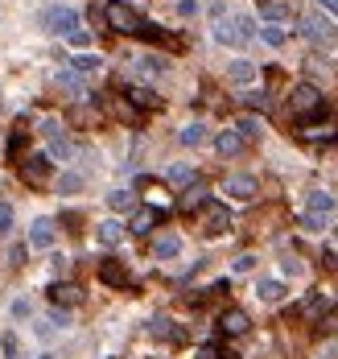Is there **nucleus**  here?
<instances>
[{"instance_id":"obj_8","label":"nucleus","mask_w":338,"mask_h":359,"mask_svg":"<svg viewBox=\"0 0 338 359\" xmlns=\"http://www.w3.org/2000/svg\"><path fill=\"white\" fill-rule=\"evenodd\" d=\"M231 227V215H227V207H219V203H207V211H203V231L207 235H223Z\"/></svg>"},{"instance_id":"obj_16","label":"nucleus","mask_w":338,"mask_h":359,"mask_svg":"<svg viewBox=\"0 0 338 359\" xmlns=\"http://www.w3.org/2000/svg\"><path fill=\"white\" fill-rule=\"evenodd\" d=\"M256 298H260V302H268V306H277V302L285 298V281H277V277H264V281L256 285Z\"/></svg>"},{"instance_id":"obj_24","label":"nucleus","mask_w":338,"mask_h":359,"mask_svg":"<svg viewBox=\"0 0 338 359\" xmlns=\"http://www.w3.org/2000/svg\"><path fill=\"white\" fill-rule=\"evenodd\" d=\"M108 207H112L116 215H124V211L136 207V194H132V190H112V194H108Z\"/></svg>"},{"instance_id":"obj_37","label":"nucleus","mask_w":338,"mask_h":359,"mask_svg":"<svg viewBox=\"0 0 338 359\" xmlns=\"http://www.w3.org/2000/svg\"><path fill=\"white\" fill-rule=\"evenodd\" d=\"M66 42H71L75 50H79V54H83L87 45H91V29H75V34H66Z\"/></svg>"},{"instance_id":"obj_4","label":"nucleus","mask_w":338,"mask_h":359,"mask_svg":"<svg viewBox=\"0 0 338 359\" xmlns=\"http://www.w3.org/2000/svg\"><path fill=\"white\" fill-rule=\"evenodd\" d=\"M42 25L50 29V34H62V38H66V34H75V29H79V13H75V8H62V4H54V8H45V13H42Z\"/></svg>"},{"instance_id":"obj_15","label":"nucleus","mask_w":338,"mask_h":359,"mask_svg":"<svg viewBox=\"0 0 338 359\" xmlns=\"http://www.w3.org/2000/svg\"><path fill=\"white\" fill-rule=\"evenodd\" d=\"M244 145H248V140L235 133V129H223V133L214 136V149H219L223 157H235V153H244Z\"/></svg>"},{"instance_id":"obj_40","label":"nucleus","mask_w":338,"mask_h":359,"mask_svg":"<svg viewBox=\"0 0 338 359\" xmlns=\"http://www.w3.org/2000/svg\"><path fill=\"white\" fill-rule=\"evenodd\" d=\"M8 227H13V207H4V203H0V240L8 235Z\"/></svg>"},{"instance_id":"obj_10","label":"nucleus","mask_w":338,"mask_h":359,"mask_svg":"<svg viewBox=\"0 0 338 359\" xmlns=\"http://www.w3.org/2000/svg\"><path fill=\"white\" fill-rule=\"evenodd\" d=\"M256 75H260V71H256V62H248V58H235V62L227 66V79H231L235 87H252Z\"/></svg>"},{"instance_id":"obj_41","label":"nucleus","mask_w":338,"mask_h":359,"mask_svg":"<svg viewBox=\"0 0 338 359\" xmlns=\"http://www.w3.org/2000/svg\"><path fill=\"white\" fill-rule=\"evenodd\" d=\"M177 17H198V0H177Z\"/></svg>"},{"instance_id":"obj_42","label":"nucleus","mask_w":338,"mask_h":359,"mask_svg":"<svg viewBox=\"0 0 338 359\" xmlns=\"http://www.w3.org/2000/svg\"><path fill=\"white\" fill-rule=\"evenodd\" d=\"M45 322H54V326H71V314H66V310H58V306H54V310H50V318H45Z\"/></svg>"},{"instance_id":"obj_47","label":"nucleus","mask_w":338,"mask_h":359,"mask_svg":"<svg viewBox=\"0 0 338 359\" xmlns=\"http://www.w3.org/2000/svg\"><path fill=\"white\" fill-rule=\"evenodd\" d=\"M318 4H322L326 13H335V17H338V0H318Z\"/></svg>"},{"instance_id":"obj_34","label":"nucleus","mask_w":338,"mask_h":359,"mask_svg":"<svg viewBox=\"0 0 338 359\" xmlns=\"http://www.w3.org/2000/svg\"><path fill=\"white\" fill-rule=\"evenodd\" d=\"M301 136L305 140H326V136H335V129L330 124H309V129H301Z\"/></svg>"},{"instance_id":"obj_49","label":"nucleus","mask_w":338,"mask_h":359,"mask_svg":"<svg viewBox=\"0 0 338 359\" xmlns=\"http://www.w3.org/2000/svg\"><path fill=\"white\" fill-rule=\"evenodd\" d=\"M335 235H338V227H335Z\"/></svg>"},{"instance_id":"obj_22","label":"nucleus","mask_w":338,"mask_h":359,"mask_svg":"<svg viewBox=\"0 0 338 359\" xmlns=\"http://www.w3.org/2000/svg\"><path fill=\"white\" fill-rule=\"evenodd\" d=\"M99 66H103L99 54H75V58H71V71H75V75H95Z\"/></svg>"},{"instance_id":"obj_35","label":"nucleus","mask_w":338,"mask_h":359,"mask_svg":"<svg viewBox=\"0 0 338 359\" xmlns=\"http://www.w3.org/2000/svg\"><path fill=\"white\" fill-rule=\"evenodd\" d=\"M79 186H83V174H62V178H58V190H62V194H75Z\"/></svg>"},{"instance_id":"obj_25","label":"nucleus","mask_w":338,"mask_h":359,"mask_svg":"<svg viewBox=\"0 0 338 359\" xmlns=\"http://www.w3.org/2000/svg\"><path fill=\"white\" fill-rule=\"evenodd\" d=\"M285 17H289V0H264V21L281 25Z\"/></svg>"},{"instance_id":"obj_28","label":"nucleus","mask_w":338,"mask_h":359,"mask_svg":"<svg viewBox=\"0 0 338 359\" xmlns=\"http://www.w3.org/2000/svg\"><path fill=\"white\" fill-rule=\"evenodd\" d=\"M54 83H58V87H62V91H71L75 99H79V95H87V91H83V79H79L75 71H62V75H58Z\"/></svg>"},{"instance_id":"obj_44","label":"nucleus","mask_w":338,"mask_h":359,"mask_svg":"<svg viewBox=\"0 0 338 359\" xmlns=\"http://www.w3.org/2000/svg\"><path fill=\"white\" fill-rule=\"evenodd\" d=\"M149 198H153L157 207H166V190H161V186H149Z\"/></svg>"},{"instance_id":"obj_19","label":"nucleus","mask_w":338,"mask_h":359,"mask_svg":"<svg viewBox=\"0 0 338 359\" xmlns=\"http://www.w3.org/2000/svg\"><path fill=\"white\" fill-rule=\"evenodd\" d=\"M177 252H182V235H157L153 240V256L157 261H173Z\"/></svg>"},{"instance_id":"obj_13","label":"nucleus","mask_w":338,"mask_h":359,"mask_svg":"<svg viewBox=\"0 0 338 359\" xmlns=\"http://www.w3.org/2000/svg\"><path fill=\"white\" fill-rule=\"evenodd\" d=\"M248 326H252V318L244 314V310H223V318H219L223 335H248Z\"/></svg>"},{"instance_id":"obj_46","label":"nucleus","mask_w":338,"mask_h":359,"mask_svg":"<svg viewBox=\"0 0 338 359\" xmlns=\"http://www.w3.org/2000/svg\"><path fill=\"white\" fill-rule=\"evenodd\" d=\"M4 356H17V335H4Z\"/></svg>"},{"instance_id":"obj_33","label":"nucleus","mask_w":338,"mask_h":359,"mask_svg":"<svg viewBox=\"0 0 338 359\" xmlns=\"http://www.w3.org/2000/svg\"><path fill=\"white\" fill-rule=\"evenodd\" d=\"M128 99H132L136 108H153V103H157V95H153L149 87H132L128 91Z\"/></svg>"},{"instance_id":"obj_18","label":"nucleus","mask_w":338,"mask_h":359,"mask_svg":"<svg viewBox=\"0 0 338 359\" xmlns=\"http://www.w3.org/2000/svg\"><path fill=\"white\" fill-rule=\"evenodd\" d=\"M149 335H157V339H173V343H177V339H186V335L173 326V318H166V314H153V318H149Z\"/></svg>"},{"instance_id":"obj_5","label":"nucleus","mask_w":338,"mask_h":359,"mask_svg":"<svg viewBox=\"0 0 338 359\" xmlns=\"http://www.w3.org/2000/svg\"><path fill=\"white\" fill-rule=\"evenodd\" d=\"M256 190H260V186H256L252 174H231V178L223 182V194H231L235 203H252Z\"/></svg>"},{"instance_id":"obj_3","label":"nucleus","mask_w":338,"mask_h":359,"mask_svg":"<svg viewBox=\"0 0 338 359\" xmlns=\"http://www.w3.org/2000/svg\"><path fill=\"white\" fill-rule=\"evenodd\" d=\"M322 91L314 87V83H297L293 95H289V112L293 116H314V112H322Z\"/></svg>"},{"instance_id":"obj_26","label":"nucleus","mask_w":338,"mask_h":359,"mask_svg":"<svg viewBox=\"0 0 338 359\" xmlns=\"http://www.w3.org/2000/svg\"><path fill=\"white\" fill-rule=\"evenodd\" d=\"M161 71H166V62H161V58H153V54L136 58V75H145V79H157Z\"/></svg>"},{"instance_id":"obj_11","label":"nucleus","mask_w":338,"mask_h":359,"mask_svg":"<svg viewBox=\"0 0 338 359\" xmlns=\"http://www.w3.org/2000/svg\"><path fill=\"white\" fill-rule=\"evenodd\" d=\"M95 240H99L103 248H120V244H124V224H120V219H103V224L95 227Z\"/></svg>"},{"instance_id":"obj_45","label":"nucleus","mask_w":338,"mask_h":359,"mask_svg":"<svg viewBox=\"0 0 338 359\" xmlns=\"http://www.w3.org/2000/svg\"><path fill=\"white\" fill-rule=\"evenodd\" d=\"M25 314H29V302L17 298V302H13V318H25Z\"/></svg>"},{"instance_id":"obj_20","label":"nucleus","mask_w":338,"mask_h":359,"mask_svg":"<svg viewBox=\"0 0 338 359\" xmlns=\"http://www.w3.org/2000/svg\"><path fill=\"white\" fill-rule=\"evenodd\" d=\"M99 277H103L108 285H120V289L128 285V269L124 265H116V261H103V265H99Z\"/></svg>"},{"instance_id":"obj_50","label":"nucleus","mask_w":338,"mask_h":359,"mask_svg":"<svg viewBox=\"0 0 338 359\" xmlns=\"http://www.w3.org/2000/svg\"><path fill=\"white\" fill-rule=\"evenodd\" d=\"M42 359H50V356H42Z\"/></svg>"},{"instance_id":"obj_2","label":"nucleus","mask_w":338,"mask_h":359,"mask_svg":"<svg viewBox=\"0 0 338 359\" xmlns=\"http://www.w3.org/2000/svg\"><path fill=\"white\" fill-rule=\"evenodd\" d=\"M103 21H108L116 34H128V38H145V29H149V21H145L132 4H124V0H112V4L103 8Z\"/></svg>"},{"instance_id":"obj_14","label":"nucleus","mask_w":338,"mask_h":359,"mask_svg":"<svg viewBox=\"0 0 338 359\" xmlns=\"http://www.w3.org/2000/svg\"><path fill=\"white\" fill-rule=\"evenodd\" d=\"M335 207H338V198L330 194V190H314V194H309V203H305V215H322V219H326Z\"/></svg>"},{"instance_id":"obj_31","label":"nucleus","mask_w":338,"mask_h":359,"mask_svg":"<svg viewBox=\"0 0 338 359\" xmlns=\"http://www.w3.org/2000/svg\"><path fill=\"white\" fill-rule=\"evenodd\" d=\"M173 186H194V170L190 166H169V174H166Z\"/></svg>"},{"instance_id":"obj_38","label":"nucleus","mask_w":338,"mask_h":359,"mask_svg":"<svg viewBox=\"0 0 338 359\" xmlns=\"http://www.w3.org/2000/svg\"><path fill=\"white\" fill-rule=\"evenodd\" d=\"M281 272H285V277H301V272H305V265H301L297 256H285V261H281Z\"/></svg>"},{"instance_id":"obj_6","label":"nucleus","mask_w":338,"mask_h":359,"mask_svg":"<svg viewBox=\"0 0 338 359\" xmlns=\"http://www.w3.org/2000/svg\"><path fill=\"white\" fill-rule=\"evenodd\" d=\"M50 302H54L58 310L83 306V289H79V285H71V281H58V285H50Z\"/></svg>"},{"instance_id":"obj_36","label":"nucleus","mask_w":338,"mask_h":359,"mask_svg":"<svg viewBox=\"0 0 338 359\" xmlns=\"http://www.w3.org/2000/svg\"><path fill=\"white\" fill-rule=\"evenodd\" d=\"M252 269H256V256H252V252L235 256V265H231V272H235V277H244V272H252Z\"/></svg>"},{"instance_id":"obj_21","label":"nucleus","mask_w":338,"mask_h":359,"mask_svg":"<svg viewBox=\"0 0 338 359\" xmlns=\"http://www.w3.org/2000/svg\"><path fill=\"white\" fill-rule=\"evenodd\" d=\"M256 34H260V42L272 45V50H281V45L289 42V34H285L281 25H272V21H264V29H256Z\"/></svg>"},{"instance_id":"obj_9","label":"nucleus","mask_w":338,"mask_h":359,"mask_svg":"<svg viewBox=\"0 0 338 359\" xmlns=\"http://www.w3.org/2000/svg\"><path fill=\"white\" fill-rule=\"evenodd\" d=\"M21 174H25V182L42 186V182L50 178V157H45V153H29V157L21 161Z\"/></svg>"},{"instance_id":"obj_29","label":"nucleus","mask_w":338,"mask_h":359,"mask_svg":"<svg viewBox=\"0 0 338 359\" xmlns=\"http://www.w3.org/2000/svg\"><path fill=\"white\" fill-rule=\"evenodd\" d=\"M71 153H75V145H71L66 136H58V140H50V153H45V157H54V161H66Z\"/></svg>"},{"instance_id":"obj_48","label":"nucleus","mask_w":338,"mask_h":359,"mask_svg":"<svg viewBox=\"0 0 338 359\" xmlns=\"http://www.w3.org/2000/svg\"><path fill=\"white\" fill-rule=\"evenodd\" d=\"M198 359H219V356H214V347H203V351H198Z\"/></svg>"},{"instance_id":"obj_17","label":"nucleus","mask_w":338,"mask_h":359,"mask_svg":"<svg viewBox=\"0 0 338 359\" xmlns=\"http://www.w3.org/2000/svg\"><path fill=\"white\" fill-rule=\"evenodd\" d=\"M157 219H161V211H157V207H140V211L132 215V227H128V231H136V235H149V231L157 227Z\"/></svg>"},{"instance_id":"obj_7","label":"nucleus","mask_w":338,"mask_h":359,"mask_svg":"<svg viewBox=\"0 0 338 359\" xmlns=\"http://www.w3.org/2000/svg\"><path fill=\"white\" fill-rule=\"evenodd\" d=\"M301 34H305L309 42H330V38H335V25H330L326 17L309 13V17H301Z\"/></svg>"},{"instance_id":"obj_12","label":"nucleus","mask_w":338,"mask_h":359,"mask_svg":"<svg viewBox=\"0 0 338 359\" xmlns=\"http://www.w3.org/2000/svg\"><path fill=\"white\" fill-rule=\"evenodd\" d=\"M29 248H38V252H50L54 248V224L50 219H34V227H29Z\"/></svg>"},{"instance_id":"obj_43","label":"nucleus","mask_w":338,"mask_h":359,"mask_svg":"<svg viewBox=\"0 0 338 359\" xmlns=\"http://www.w3.org/2000/svg\"><path fill=\"white\" fill-rule=\"evenodd\" d=\"M305 227H309V231H322L326 219H322V215H305Z\"/></svg>"},{"instance_id":"obj_23","label":"nucleus","mask_w":338,"mask_h":359,"mask_svg":"<svg viewBox=\"0 0 338 359\" xmlns=\"http://www.w3.org/2000/svg\"><path fill=\"white\" fill-rule=\"evenodd\" d=\"M330 306H335V298H330V293H314V298L301 306V314H305V318H318V314H326Z\"/></svg>"},{"instance_id":"obj_27","label":"nucleus","mask_w":338,"mask_h":359,"mask_svg":"<svg viewBox=\"0 0 338 359\" xmlns=\"http://www.w3.org/2000/svg\"><path fill=\"white\" fill-rule=\"evenodd\" d=\"M177 140H182V145H190V149H198V145L207 140V124H186V129L177 133Z\"/></svg>"},{"instance_id":"obj_39","label":"nucleus","mask_w":338,"mask_h":359,"mask_svg":"<svg viewBox=\"0 0 338 359\" xmlns=\"http://www.w3.org/2000/svg\"><path fill=\"white\" fill-rule=\"evenodd\" d=\"M42 136H45V140H58V136H66V133H62V124H58V120H42Z\"/></svg>"},{"instance_id":"obj_30","label":"nucleus","mask_w":338,"mask_h":359,"mask_svg":"<svg viewBox=\"0 0 338 359\" xmlns=\"http://www.w3.org/2000/svg\"><path fill=\"white\" fill-rule=\"evenodd\" d=\"M194 207H207V190L203 186H190L186 198H182V211H194Z\"/></svg>"},{"instance_id":"obj_1","label":"nucleus","mask_w":338,"mask_h":359,"mask_svg":"<svg viewBox=\"0 0 338 359\" xmlns=\"http://www.w3.org/2000/svg\"><path fill=\"white\" fill-rule=\"evenodd\" d=\"M256 38V21L244 13H227L223 4H214V42L219 45H248Z\"/></svg>"},{"instance_id":"obj_32","label":"nucleus","mask_w":338,"mask_h":359,"mask_svg":"<svg viewBox=\"0 0 338 359\" xmlns=\"http://www.w3.org/2000/svg\"><path fill=\"white\" fill-rule=\"evenodd\" d=\"M260 129H264V124H260L256 116H244V120L235 124V133L244 136V140H256V136H260Z\"/></svg>"}]
</instances>
